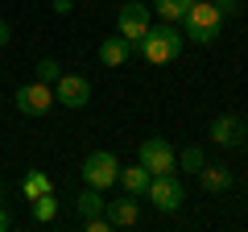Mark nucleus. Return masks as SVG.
Instances as JSON below:
<instances>
[{
    "instance_id": "0eeeda50",
    "label": "nucleus",
    "mask_w": 248,
    "mask_h": 232,
    "mask_svg": "<svg viewBox=\"0 0 248 232\" xmlns=\"http://www.w3.org/2000/svg\"><path fill=\"white\" fill-rule=\"evenodd\" d=\"M13 99H17V108H21L25 116H46V112L54 108V87L37 79V83H25V87H17V96H13Z\"/></svg>"
},
{
    "instance_id": "c85d7f7f",
    "label": "nucleus",
    "mask_w": 248,
    "mask_h": 232,
    "mask_svg": "<svg viewBox=\"0 0 248 232\" xmlns=\"http://www.w3.org/2000/svg\"><path fill=\"white\" fill-rule=\"evenodd\" d=\"M244 153H248V145H244Z\"/></svg>"
},
{
    "instance_id": "ddd939ff",
    "label": "nucleus",
    "mask_w": 248,
    "mask_h": 232,
    "mask_svg": "<svg viewBox=\"0 0 248 232\" xmlns=\"http://www.w3.org/2000/svg\"><path fill=\"white\" fill-rule=\"evenodd\" d=\"M149 179H153V174H149V170L141 166V162H137V166L120 170V179H116V182H120V187L128 191V195H145V187H149Z\"/></svg>"
},
{
    "instance_id": "bb28decb",
    "label": "nucleus",
    "mask_w": 248,
    "mask_h": 232,
    "mask_svg": "<svg viewBox=\"0 0 248 232\" xmlns=\"http://www.w3.org/2000/svg\"><path fill=\"white\" fill-rule=\"evenodd\" d=\"M207 4H215V0H207Z\"/></svg>"
},
{
    "instance_id": "2eb2a0df",
    "label": "nucleus",
    "mask_w": 248,
    "mask_h": 232,
    "mask_svg": "<svg viewBox=\"0 0 248 232\" xmlns=\"http://www.w3.org/2000/svg\"><path fill=\"white\" fill-rule=\"evenodd\" d=\"M190 4H195V0H153L157 17H161V21H170V25L186 17V13H190Z\"/></svg>"
},
{
    "instance_id": "39448f33",
    "label": "nucleus",
    "mask_w": 248,
    "mask_h": 232,
    "mask_svg": "<svg viewBox=\"0 0 248 232\" xmlns=\"http://www.w3.org/2000/svg\"><path fill=\"white\" fill-rule=\"evenodd\" d=\"M137 162H141L149 174H174V170H178V158H174V149H170L166 137H145Z\"/></svg>"
},
{
    "instance_id": "4be33fe9",
    "label": "nucleus",
    "mask_w": 248,
    "mask_h": 232,
    "mask_svg": "<svg viewBox=\"0 0 248 232\" xmlns=\"http://www.w3.org/2000/svg\"><path fill=\"white\" fill-rule=\"evenodd\" d=\"M13 228V212L4 207V199H0V232H9Z\"/></svg>"
},
{
    "instance_id": "f03ea898",
    "label": "nucleus",
    "mask_w": 248,
    "mask_h": 232,
    "mask_svg": "<svg viewBox=\"0 0 248 232\" xmlns=\"http://www.w3.org/2000/svg\"><path fill=\"white\" fill-rule=\"evenodd\" d=\"M219 29H223V17H219L215 4H207V0H195L190 13L182 17V37L195 42V46H211L215 37H219Z\"/></svg>"
},
{
    "instance_id": "9d476101",
    "label": "nucleus",
    "mask_w": 248,
    "mask_h": 232,
    "mask_svg": "<svg viewBox=\"0 0 248 232\" xmlns=\"http://www.w3.org/2000/svg\"><path fill=\"white\" fill-rule=\"evenodd\" d=\"M104 215L112 220V228H133V224L141 220V203H137V195L108 199V203H104Z\"/></svg>"
},
{
    "instance_id": "dca6fc26",
    "label": "nucleus",
    "mask_w": 248,
    "mask_h": 232,
    "mask_svg": "<svg viewBox=\"0 0 248 232\" xmlns=\"http://www.w3.org/2000/svg\"><path fill=\"white\" fill-rule=\"evenodd\" d=\"M21 191H25V199H37V195H46V191H54V182L42 170H29L25 179H21Z\"/></svg>"
},
{
    "instance_id": "1a4fd4ad",
    "label": "nucleus",
    "mask_w": 248,
    "mask_h": 232,
    "mask_svg": "<svg viewBox=\"0 0 248 232\" xmlns=\"http://www.w3.org/2000/svg\"><path fill=\"white\" fill-rule=\"evenodd\" d=\"M211 137L215 145H223V149H236L240 141L248 137V129H244V116H236V112H223V116H215L211 120Z\"/></svg>"
},
{
    "instance_id": "f257e3e1",
    "label": "nucleus",
    "mask_w": 248,
    "mask_h": 232,
    "mask_svg": "<svg viewBox=\"0 0 248 232\" xmlns=\"http://www.w3.org/2000/svg\"><path fill=\"white\" fill-rule=\"evenodd\" d=\"M182 46H186V37L178 33L170 21H161V25L145 29V37L137 42V54H141L145 63H153V66H166V63H174L178 54H182Z\"/></svg>"
},
{
    "instance_id": "6e6552de",
    "label": "nucleus",
    "mask_w": 248,
    "mask_h": 232,
    "mask_svg": "<svg viewBox=\"0 0 248 232\" xmlns=\"http://www.w3.org/2000/svg\"><path fill=\"white\" fill-rule=\"evenodd\" d=\"M54 104H62V108L91 104V83L83 79V75H58V79H54Z\"/></svg>"
},
{
    "instance_id": "20e7f679",
    "label": "nucleus",
    "mask_w": 248,
    "mask_h": 232,
    "mask_svg": "<svg viewBox=\"0 0 248 232\" xmlns=\"http://www.w3.org/2000/svg\"><path fill=\"white\" fill-rule=\"evenodd\" d=\"M145 195H149V203L157 207V212H178V207L186 203V191H182V182H178L174 174H153L149 187H145Z\"/></svg>"
},
{
    "instance_id": "a211bd4d",
    "label": "nucleus",
    "mask_w": 248,
    "mask_h": 232,
    "mask_svg": "<svg viewBox=\"0 0 248 232\" xmlns=\"http://www.w3.org/2000/svg\"><path fill=\"white\" fill-rule=\"evenodd\" d=\"M203 149H199V145H186V149L182 153H178V166H182L186 170V174H199V170H203Z\"/></svg>"
},
{
    "instance_id": "aec40b11",
    "label": "nucleus",
    "mask_w": 248,
    "mask_h": 232,
    "mask_svg": "<svg viewBox=\"0 0 248 232\" xmlns=\"http://www.w3.org/2000/svg\"><path fill=\"white\" fill-rule=\"evenodd\" d=\"M83 228L87 232H112V220L108 215H91V220H83Z\"/></svg>"
},
{
    "instance_id": "7ed1b4c3",
    "label": "nucleus",
    "mask_w": 248,
    "mask_h": 232,
    "mask_svg": "<svg viewBox=\"0 0 248 232\" xmlns=\"http://www.w3.org/2000/svg\"><path fill=\"white\" fill-rule=\"evenodd\" d=\"M116 179H120V162H116V153H108V149L87 153V162H83V182H87V187L108 191Z\"/></svg>"
},
{
    "instance_id": "9b49d317",
    "label": "nucleus",
    "mask_w": 248,
    "mask_h": 232,
    "mask_svg": "<svg viewBox=\"0 0 248 232\" xmlns=\"http://www.w3.org/2000/svg\"><path fill=\"white\" fill-rule=\"evenodd\" d=\"M199 182H203L207 195H228V191H232V170L223 166V162H203Z\"/></svg>"
},
{
    "instance_id": "f3484780",
    "label": "nucleus",
    "mask_w": 248,
    "mask_h": 232,
    "mask_svg": "<svg viewBox=\"0 0 248 232\" xmlns=\"http://www.w3.org/2000/svg\"><path fill=\"white\" fill-rule=\"evenodd\" d=\"M29 212H33V220L37 224H50L54 215H58V199H54V191H46V195H37V199H29Z\"/></svg>"
},
{
    "instance_id": "cd10ccee",
    "label": "nucleus",
    "mask_w": 248,
    "mask_h": 232,
    "mask_svg": "<svg viewBox=\"0 0 248 232\" xmlns=\"http://www.w3.org/2000/svg\"><path fill=\"white\" fill-rule=\"evenodd\" d=\"M83 4H91V0H83Z\"/></svg>"
},
{
    "instance_id": "412c9836",
    "label": "nucleus",
    "mask_w": 248,
    "mask_h": 232,
    "mask_svg": "<svg viewBox=\"0 0 248 232\" xmlns=\"http://www.w3.org/2000/svg\"><path fill=\"white\" fill-rule=\"evenodd\" d=\"M215 9H219V17H223V21H228V17H236L240 4H236V0H215Z\"/></svg>"
},
{
    "instance_id": "6ab92c4d",
    "label": "nucleus",
    "mask_w": 248,
    "mask_h": 232,
    "mask_svg": "<svg viewBox=\"0 0 248 232\" xmlns=\"http://www.w3.org/2000/svg\"><path fill=\"white\" fill-rule=\"evenodd\" d=\"M58 75H62V66L54 63V58H42V63H37V79H42V83H54Z\"/></svg>"
},
{
    "instance_id": "5701e85b",
    "label": "nucleus",
    "mask_w": 248,
    "mask_h": 232,
    "mask_svg": "<svg viewBox=\"0 0 248 232\" xmlns=\"http://www.w3.org/2000/svg\"><path fill=\"white\" fill-rule=\"evenodd\" d=\"M50 4H54V13H58V17H66V13H71V4H75V0H50Z\"/></svg>"
},
{
    "instance_id": "423d86ee",
    "label": "nucleus",
    "mask_w": 248,
    "mask_h": 232,
    "mask_svg": "<svg viewBox=\"0 0 248 232\" xmlns=\"http://www.w3.org/2000/svg\"><path fill=\"white\" fill-rule=\"evenodd\" d=\"M116 29H120V37H128V42H141L145 29H149V4H141V0H128V4H120V13H116Z\"/></svg>"
},
{
    "instance_id": "a878e982",
    "label": "nucleus",
    "mask_w": 248,
    "mask_h": 232,
    "mask_svg": "<svg viewBox=\"0 0 248 232\" xmlns=\"http://www.w3.org/2000/svg\"><path fill=\"white\" fill-rule=\"evenodd\" d=\"M244 129H248V116H244Z\"/></svg>"
},
{
    "instance_id": "f8f14e48",
    "label": "nucleus",
    "mask_w": 248,
    "mask_h": 232,
    "mask_svg": "<svg viewBox=\"0 0 248 232\" xmlns=\"http://www.w3.org/2000/svg\"><path fill=\"white\" fill-rule=\"evenodd\" d=\"M133 54H137V46L128 42V37H104V46H99V63H104V66H124Z\"/></svg>"
},
{
    "instance_id": "4468645a",
    "label": "nucleus",
    "mask_w": 248,
    "mask_h": 232,
    "mask_svg": "<svg viewBox=\"0 0 248 232\" xmlns=\"http://www.w3.org/2000/svg\"><path fill=\"white\" fill-rule=\"evenodd\" d=\"M104 203H108V199H104V191L87 187L79 199H75V212H79L83 220H91V215H104Z\"/></svg>"
},
{
    "instance_id": "b1692460",
    "label": "nucleus",
    "mask_w": 248,
    "mask_h": 232,
    "mask_svg": "<svg viewBox=\"0 0 248 232\" xmlns=\"http://www.w3.org/2000/svg\"><path fill=\"white\" fill-rule=\"evenodd\" d=\"M9 37H13V29H9V21H0V50L9 46Z\"/></svg>"
},
{
    "instance_id": "393cba45",
    "label": "nucleus",
    "mask_w": 248,
    "mask_h": 232,
    "mask_svg": "<svg viewBox=\"0 0 248 232\" xmlns=\"http://www.w3.org/2000/svg\"><path fill=\"white\" fill-rule=\"evenodd\" d=\"M0 199H4V187H0Z\"/></svg>"
}]
</instances>
